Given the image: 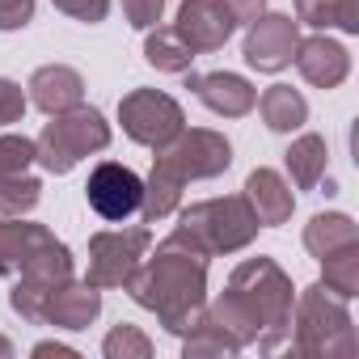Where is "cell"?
<instances>
[{"instance_id":"cell-1","label":"cell","mask_w":359,"mask_h":359,"mask_svg":"<svg viewBox=\"0 0 359 359\" xmlns=\"http://www.w3.org/2000/svg\"><path fill=\"white\" fill-rule=\"evenodd\" d=\"M292 279L279 271V262L271 258H250L233 271L229 287L212 300L208 317L245 351V346H262L275 351L287 334H292Z\"/></svg>"},{"instance_id":"cell-2","label":"cell","mask_w":359,"mask_h":359,"mask_svg":"<svg viewBox=\"0 0 359 359\" xmlns=\"http://www.w3.org/2000/svg\"><path fill=\"white\" fill-rule=\"evenodd\" d=\"M123 287L131 292V300H135L140 309L156 313L169 334H187V330L203 317L208 258L165 237L161 250H156L148 262H140Z\"/></svg>"},{"instance_id":"cell-3","label":"cell","mask_w":359,"mask_h":359,"mask_svg":"<svg viewBox=\"0 0 359 359\" xmlns=\"http://www.w3.org/2000/svg\"><path fill=\"white\" fill-rule=\"evenodd\" d=\"M233 165V144L220 135V131H208V127H182L165 148H156V161H152V173L144 182V199H140V212L148 224L165 220L177 199H182V187L187 182H203V177H220L224 169Z\"/></svg>"},{"instance_id":"cell-4","label":"cell","mask_w":359,"mask_h":359,"mask_svg":"<svg viewBox=\"0 0 359 359\" xmlns=\"http://www.w3.org/2000/svg\"><path fill=\"white\" fill-rule=\"evenodd\" d=\"M258 216L245 203V195H224V199H203L191 203L182 216H177V229L169 233V241L187 245L203 258L216 254H237L258 237Z\"/></svg>"},{"instance_id":"cell-5","label":"cell","mask_w":359,"mask_h":359,"mask_svg":"<svg viewBox=\"0 0 359 359\" xmlns=\"http://www.w3.org/2000/svg\"><path fill=\"white\" fill-rule=\"evenodd\" d=\"M0 275L55 287L72 279V250L55 241L51 229L30 224L22 216H5L0 220Z\"/></svg>"},{"instance_id":"cell-6","label":"cell","mask_w":359,"mask_h":359,"mask_svg":"<svg viewBox=\"0 0 359 359\" xmlns=\"http://www.w3.org/2000/svg\"><path fill=\"white\" fill-rule=\"evenodd\" d=\"M296 351L304 359H351L359 351L346 300L334 296L325 283H313L296 296Z\"/></svg>"},{"instance_id":"cell-7","label":"cell","mask_w":359,"mask_h":359,"mask_svg":"<svg viewBox=\"0 0 359 359\" xmlns=\"http://www.w3.org/2000/svg\"><path fill=\"white\" fill-rule=\"evenodd\" d=\"M110 144V123L93 106H72L64 114H51L43 135L34 140V161L47 173H68L76 169L89 152H102Z\"/></svg>"},{"instance_id":"cell-8","label":"cell","mask_w":359,"mask_h":359,"mask_svg":"<svg viewBox=\"0 0 359 359\" xmlns=\"http://www.w3.org/2000/svg\"><path fill=\"white\" fill-rule=\"evenodd\" d=\"M118 123L144 148H165L177 131L187 127L182 106H177L169 93H161V89H131L118 102Z\"/></svg>"},{"instance_id":"cell-9","label":"cell","mask_w":359,"mask_h":359,"mask_svg":"<svg viewBox=\"0 0 359 359\" xmlns=\"http://www.w3.org/2000/svg\"><path fill=\"white\" fill-rule=\"evenodd\" d=\"M148 241H152L148 229H106V233H93L89 237L85 283H93V287H123L131 279V271L140 266Z\"/></svg>"},{"instance_id":"cell-10","label":"cell","mask_w":359,"mask_h":359,"mask_svg":"<svg viewBox=\"0 0 359 359\" xmlns=\"http://www.w3.org/2000/svg\"><path fill=\"white\" fill-rule=\"evenodd\" d=\"M85 199H89V208H93L102 220L118 224V220H127L131 212H140L144 182H140V177H135L127 165L102 161V165L89 173V182H85Z\"/></svg>"},{"instance_id":"cell-11","label":"cell","mask_w":359,"mask_h":359,"mask_svg":"<svg viewBox=\"0 0 359 359\" xmlns=\"http://www.w3.org/2000/svg\"><path fill=\"white\" fill-rule=\"evenodd\" d=\"M300 43V22L287 13H258L245 34V64L258 72H283L296 55Z\"/></svg>"},{"instance_id":"cell-12","label":"cell","mask_w":359,"mask_h":359,"mask_svg":"<svg viewBox=\"0 0 359 359\" xmlns=\"http://www.w3.org/2000/svg\"><path fill=\"white\" fill-rule=\"evenodd\" d=\"M233 30H237V22H233L224 0H182L177 22H173V34L182 39L195 55L220 51L233 39Z\"/></svg>"},{"instance_id":"cell-13","label":"cell","mask_w":359,"mask_h":359,"mask_svg":"<svg viewBox=\"0 0 359 359\" xmlns=\"http://www.w3.org/2000/svg\"><path fill=\"white\" fill-rule=\"evenodd\" d=\"M292 64L300 68V76H304L313 89H338V85L346 81V72H351V55H346V47L334 43V39H325V34H317V39H300Z\"/></svg>"},{"instance_id":"cell-14","label":"cell","mask_w":359,"mask_h":359,"mask_svg":"<svg viewBox=\"0 0 359 359\" xmlns=\"http://www.w3.org/2000/svg\"><path fill=\"white\" fill-rule=\"evenodd\" d=\"M97 313H102V287L64 279V283L47 296L43 325H55V330H89V325L97 321Z\"/></svg>"},{"instance_id":"cell-15","label":"cell","mask_w":359,"mask_h":359,"mask_svg":"<svg viewBox=\"0 0 359 359\" xmlns=\"http://www.w3.org/2000/svg\"><path fill=\"white\" fill-rule=\"evenodd\" d=\"M191 89L199 93V102L212 114H224V118H241L258 102V89L245 76H237V72H203V76H191Z\"/></svg>"},{"instance_id":"cell-16","label":"cell","mask_w":359,"mask_h":359,"mask_svg":"<svg viewBox=\"0 0 359 359\" xmlns=\"http://www.w3.org/2000/svg\"><path fill=\"white\" fill-rule=\"evenodd\" d=\"M26 89H30V102H34L43 114H64V110L81 106V97H85V81H81V72L68 68V64H47V68H39Z\"/></svg>"},{"instance_id":"cell-17","label":"cell","mask_w":359,"mask_h":359,"mask_svg":"<svg viewBox=\"0 0 359 359\" xmlns=\"http://www.w3.org/2000/svg\"><path fill=\"white\" fill-rule=\"evenodd\" d=\"M245 203L254 208V216H258L262 229H279V224L292 220L296 195L287 191V182H283L275 169H254L245 177Z\"/></svg>"},{"instance_id":"cell-18","label":"cell","mask_w":359,"mask_h":359,"mask_svg":"<svg viewBox=\"0 0 359 359\" xmlns=\"http://www.w3.org/2000/svg\"><path fill=\"white\" fill-rule=\"evenodd\" d=\"M254 106H258L262 123H266L271 131H279V135H287V131H296V127L309 123V102H304L300 89H292V85H271Z\"/></svg>"},{"instance_id":"cell-19","label":"cell","mask_w":359,"mask_h":359,"mask_svg":"<svg viewBox=\"0 0 359 359\" xmlns=\"http://www.w3.org/2000/svg\"><path fill=\"white\" fill-rule=\"evenodd\" d=\"M351 241H359V229H355V220L342 216V212H321V216H313V220L304 224V250H309L317 262H321L325 254L351 245Z\"/></svg>"},{"instance_id":"cell-20","label":"cell","mask_w":359,"mask_h":359,"mask_svg":"<svg viewBox=\"0 0 359 359\" xmlns=\"http://www.w3.org/2000/svg\"><path fill=\"white\" fill-rule=\"evenodd\" d=\"M296 22L317 30L359 34V0H296Z\"/></svg>"},{"instance_id":"cell-21","label":"cell","mask_w":359,"mask_h":359,"mask_svg":"<svg viewBox=\"0 0 359 359\" xmlns=\"http://www.w3.org/2000/svg\"><path fill=\"white\" fill-rule=\"evenodd\" d=\"M325 156H330V152H325V140H321L317 131H304V135L283 152L296 191H313L321 177H325Z\"/></svg>"},{"instance_id":"cell-22","label":"cell","mask_w":359,"mask_h":359,"mask_svg":"<svg viewBox=\"0 0 359 359\" xmlns=\"http://www.w3.org/2000/svg\"><path fill=\"white\" fill-rule=\"evenodd\" d=\"M144 60L161 72H191V60L195 51L173 34V26H152L148 30V43H144Z\"/></svg>"},{"instance_id":"cell-23","label":"cell","mask_w":359,"mask_h":359,"mask_svg":"<svg viewBox=\"0 0 359 359\" xmlns=\"http://www.w3.org/2000/svg\"><path fill=\"white\" fill-rule=\"evenodd\" d=\"M321 266H325L321 283H325L334 296L351 300V296L359 292V241H351V245H342V250L325 254V258H321Z\"/></svg>"},{"instance_id":"cell-24","label":"cell","mask_w":359,"mask_h":359,"mask_svg":"<svg viewBox=\"0 0 359 359\" xmlns=\"http://www.w3.org/2000/svg\"><path fill=\"white\" fill-rule=\"evenodd\" d=\"M237 351H241V346H237L208 313L187 330V342H182V355H187V359H199V355H237Z\"/></svg>"},{"instance_id":"cell-25","label":"cell","mask_w":359,"mask_h":359,"mask_svg":"<svg viewBox=\"0 0 359 359\" xmlns=\"http://www.w3.org/2000/svg\"><path fill=\"white\" fill-rule=\"evenodd\" d=\"M39 199H43V182L30 173H18L0 187V216H26L39 208Z\"/></svg>"},{"instance_id":"cell-26","label":"cell","mask_w":359,"mask_h":359,"mask_svg":"<svg viewBox=\"0 0 359 359\" xmlns=\"http://www.w3.org/2000/svg\"><path fill=\"white\" fill-rule=\"evenodd\" d=\"M102 355L106 359H148L152 355V342L135 330V325H114L102 342Z\"/></svg>"},{"instance_id":"cell-27","label":"cell","mask_w":359,"mask_h":359,"mask_svg":"<svg viewBox=\"0 0 359 359\" xmlns=\"http://www.w3.org/2000/svg\"><path fill=\"white\" fill-rule=\"evenodd\" d=\"M34 165V140L26 135H0V187L9 182V177L26 173Z\"/></svg>"},{"instance_id":"cell-28","label":"cell","mask_w":359,"mask_h":359,"mask_svg":"<svg viewBox=\"0 0 359 359\" xmlns=\"http://www.w3.org/2000/svg\"><path fill=\"white\" fill-rule=\"evenodd\" d=\"M55 9H60V13H68L72 22L97 26V22L110 13V0H55Z\"/></svg>"},{"instance_id":"cell-29","label":"cell","mask_w":359,"mask_h":359,"mask_svg":"<svg viewBox=\"0 0 359 359\" xmlns=\"http://www.w3.org/2000/svg\"><path fill=\"white\" fill-rule=\"evenodd\" d=\"M123 13L135 30H152L165 13V0H123Z\"/></svg>"},{"instance_id":"cell-30","label":"cell","mask_w":359,"mask_h":359,"mask_svg":"<svg viewBox=\"0 0 359 359\" xmlns=\"http://www.w3.org/2000/svg\"><path fill=\"white\" fill-rule=\"evenodd\" d=\"M22 114H26V93H22V85H13V81L0 76V123H22Z\"/></svg>"},{"instance_id":"cell-31","label":"cell","mask_w":359,"mask_h":359,"mask_svg":"<svg viewBox=\"0 0 359 359\" xmlns=\"http://www.w3.org/2000/svg\"><path fill=\"white\" fill-rule=\"evenodd\" d=\"M34 18V0H0V30H22Z\"/></svg>"},{"instance_id":"cell-32","label":"cell","mask_w":359,"mask_h":359,"mask_svg":"<svg viewBox=\"0 0 359 359\" xmlns=\"http://www.w3.org/2000/svg\"><path fill=\"white\" fill-rule=\"evenodd\" d=\"M224 5H229V13H233L237 26H250V22L266 9V0H224Z\"/></svg>"},{"instance_id":"cell-33","label":"cell","mask_w":359,"mask_h":359,"mask_svg":"<svg viewBox=\"0 0 359 359\" xmlns=\"http://www.w3.org/2000/svg\"><path fill=\"white\" fill-rule=\"evenodd\" d=\"M34 355H39V359H47V355H64V359H76V351H72V346H64V342H39V346H34Z\"/></svg>"},{"instance_id":"cell-34","label":"cell","mask_w":359,"mask_h":359,"mask_svg":"<svg viewBox=\"0 0 359 359\" xmlns=\"http://www.w3.org/2000/svg\"><path fill=\"white\" fill-rule=\"evenodd\" d=\"M0 355H13V342L9 338H0Z\"/></svg>"}]
</instances>
